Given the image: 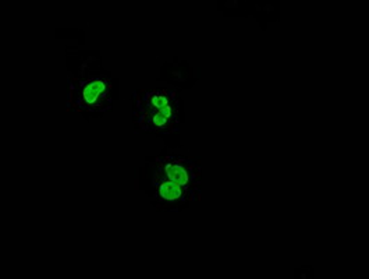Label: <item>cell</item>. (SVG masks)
Instances as JSON below:
<instances>
[{
  "instance_id": "obj_5",
  "label": "cell",
  "mask_w": 369,
  "mask_h": 279,
  "mask_svg": "<svg viewBox=\"0 0 369 279\" xmlns=\"http://www.w3.org/2000/svg\"><path fill=\"white\" fill-rule=\"evenodd\" d=\"M151 104L153 105V108H156V109H162L163 106L169 105V99H167V96L166 95H153L152 98H151Z\"/></svg>"
},
{
  "instance_id": "obj_2",
  "label": "cell",
  "mask_w": 369,
  "mask_h": 279,
  "mask_svg": "<svg viewBox=\"0 0 369 279\" xmlns=\"http://www.w3.org/2000/svg\"><path fill=\"white\" fill-rule=\"evenodd\" d=\"M166 173L169 176V179L172 182H174L176 185L185 186L188 183V173H187V170L184 168L179 166V165L169 163L166 166Z\"/></svg>"
},
{
  "instance_id": "obj_4",
  "label": "cell",
  "mask_w": 369,
  "mask_h": 279,
  "mask_svg": "<svg viewBox=\"0 0 369 279\" xmlns=\"http://www.w3.org/2000/svg\"><path fill=\"white\" fill-rule=\"evenodd\" d=\"M172 113H173V109H172V106L170 105H166L163 106L162 109H159V112L153 116L152 121H153V124L155 126H158V127H162L164 126L166 123H167V120H169L170 117H172Z\"/></svg>"
},
{
  "instance_id": "obj_3",
  "label": "cell",
  "mask_w": 369,
  "mask_h": 279,
  "mask_svg": "<svg viewBox=\"0 0 369 279\" xmlns=\"http://www.w3.org/2000/svg\"><path fill=\"white\" fill-rule=\"evenodd\" d=\"M159 193L164 200H177L181 195V189H180V185H176L174 182L170 180V182H166L160 186Z\"/></svg>"
},
{
  "instance_id": "obj_1",
  "label": "cell",
  "mask_w": 369,
  "mask_h": 279,
  "mask_svg": "<svg viewBox=\"0 0 369 279\" xmlns=\"http://www.w3.org/2000/svg\"><path fill=\"white\" fill-rule=\"evenodd\" d=\"M106 90V84L103 81H100V80H95V81H92L90 84L87 85L82 91V98L88 104V105H92V104H95L96 100L99 99V96Z\"/></svg>"
}]
</instances>
